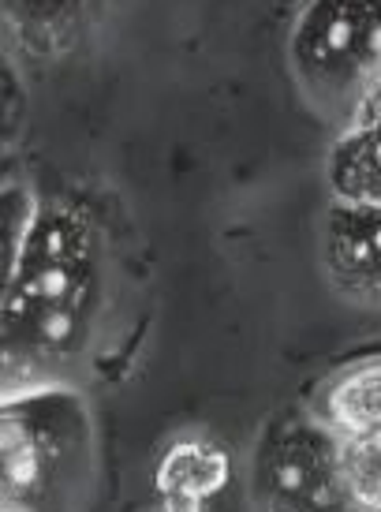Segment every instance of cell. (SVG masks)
<instances>
[{"instance_id":"5b68a950","label":"cell","mask_w":381,"mask_h":512,"mask_svg":"<svg viewBox=\"0 0 381 512\" xmlns=\"http://www.w3.org/2000/svg\"><path fill=\"white\" fill-rule=\"evenodd\" d=\"M318 255L325 281L340 299L381 311V206L329 199Z\"/></svg>"},{"instance_id":"9c48e42d","label":"cell","mask_w":381,"mask_h":512,"mask_svg":"<svg viewBox=\"0 0 381 512\" xmlns=\"http://www.w3.org/2000/svg\"><path fill=\"white\" fill-rule=\"evenodd\" d=\"M314 412L344 441L381 434V356L348 363L325 378Z\"/></svg>"},{"instance_id":"52a82bcc","label":"cell","mask_w":381,"mask_h":512,"mask_svg":"<svg viewBox=\"0 0 381 512\" xmlns=\"http://www.w3.org/2000/svg\"><path fill=\"white\" fill-rule=\"evenodd\" d=\"M325 184L337 202L381 206V86L337 128V143L325 157Z\"/></svg>"},{"instance_id":"30bf717a","label":"cell","mask_w":381,"mask_h":512,"mask_svg":"<svg viewBox=\"0 0 381 512\" xmlns=\"http://www.w3.org/2000/svg\"><path fill=\"white\" fill-rule=\"evenodd\" d=\"M38 206H42V195H38L27 180L4 176V214H0L4 217V243H0V251H4V270L12 266L23 240H27Z\"/></svg>"},{"instance_id":"277c9868","label":"cell","mask_w":381,"mask_h":512,"mask_svg":"<svg viewBox=\"0 0 381 512\" xmlns=\"http://www.w3.org/2000/svg\"><path fill=\"white\" fill-rule=\"evenodd\" d=\"M251 512H370L355 494L344 438L314 408H284L247 456Z\"/></svg>"},{"instance_id":"6da1fadb","label":"cell","mask_w":381,"mask_h":512,"mask_svg":"<svg viewBox=\"0 0 381 512\" xmlns=\"http://www.w3.org/2000/svg\"><path fill=\"white\" fill-rule=\"evenodd\" d=\"M116 296V247L101 214L68 191L42 195L4 270V389L75 385L109 337Z\"/></svg>"},{"instance_id":"7a4b0ae2","label":"cell","mask_w":381,"mask_h":512,"mask_svg":"<svg viewBox=\"0 0 381 512\" xmlns=\"http://www.w3.org/2000/svg\"><path fill=\"white\" fill-rule=\"evenodd\" d=\"M4 512H90L101 486L98 419L79 385L4 389Z\"/></svg>"},{"instance_id":"ba28073f","label":"cell","mask_w":381,"mask_h":512,"mask_svg":"<svg viewBox=\"0 0 381 512\" xmlns=\"http://www.w3.org/2000/svg\"><path fill=\"white\" fill-rule=\"evenodd\" d=\"M228 479V456L210 434H180L157 464V494L161 509L206 512Z\"/></svg>"},{"instance_id":"8fae6325","label":"cell","mask_w":381,"mask_h":512,"mask_svg":"<svg viewBox=\"0 0 381 512\" xmlns=\"http://www.w3.org/2000/svg\"><path fill=\"white\" fill-rule=\"evenodd\" d=\"M157 512H172V509H157Z\"/></svg>"},{"instance_id":"3957f363","label":"cell","mask_w":381,"mask_h":512,"mask_svg":"<svg viewBox=\"0 0 381 512\" xmlns=\"http://www.w3.org/2000/svg\"><path fill=\"white\" fill-rule=\"evenodd\" d=\"M299 94L344 128L381 86V0H307L288 34Z\"/></svg>"},{"instance_id":"8992f818","label":"cell","mask_w":381,"mask_h":512,"mask_svg":"<svg viewBox=\"0 0 381 512\" xmlns=\"http://www.w3.org/2000/svg\"><path fill=\"white\" fill-rule=\"evenodd\" d=\"M116 0H0L4 34L30 64L75 53L98 30Z\"/></svg>"}]
</instances>
